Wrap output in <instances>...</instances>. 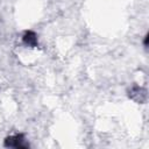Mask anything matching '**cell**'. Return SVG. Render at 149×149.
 Masks as SVG:
<instances>
[{
    "label": "cell",
    "mask_w": 149,
    "mask_h": 149,
    "mask_svg": "<svg viewBox=\"0 0 149 149\" xmlns=\"http://www.w3.org/2000/svg\"><path fill=\"white\" fill-rule=\"evenodd\" d=\"M6 147H12V148H27L28 144L26 143V140L22 134H17L14 136H9L5 141Z\"/></svg>",
    "instance_id": "obj_1"
},
{
    "label": "cell",
    "mask_w": 149,
    "mask_h": 149,
    "mask_svg": "<svg viewBox=\"0 0 149 149\" xmlns=\"http://www.w3.org/2000/svg\"><path fill=\"white\" fill-rule=\"evenodd\" d=\"M23 42L27 44V45H30V47H36L37 45V36L34 31H26V34L23 35Z\"/></svg>",
    "instance_id": "obj_2"
}]
</instances>
